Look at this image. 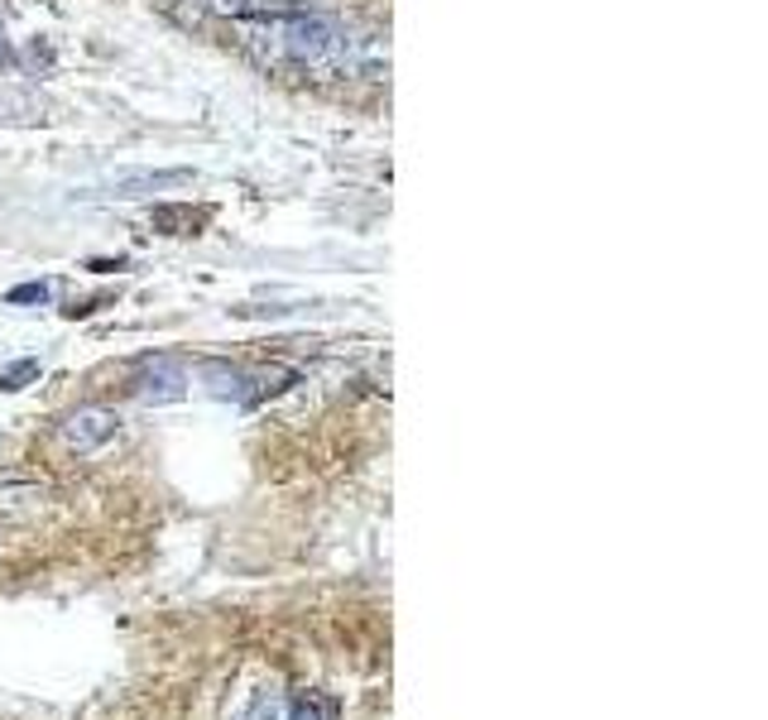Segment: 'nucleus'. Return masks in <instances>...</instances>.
Returning <instances> with one entry per match:
<instances>
[{
  "mask_svg": "<svg viewBox=\"0 0 768 720\" xmlns=\"http://www.w3.org/2000/svg\"><path fill=\"white\" fill-rule=\"evenodd\" d=\"M336 711H332V701H327V696H303V701H293V706H288V720H332Z\"/></svg>",
  "mask_w": 768,
  "mask_h": 720,
  "instance_id": "obj_9",
  "label": "nucleus"
},
{
  "mask_svg": "<svg viewBox=\"0 0 768 720\" xmlns=\"http://www.w3.org/2000/svg\"><path fill=\"white\" fill-rule=\"evenodd\" d=\"M212 10H221V15H231V20H255L269 10V0H207Z\"/></svg>",
  "mask_w": 768,
  "mask_h": 720,
  "instance_id": "obj_10",
  "label": "nucleus"
},
{
  "mask_svg": "<svg viewBox=\"0 0 768 720\" xmlns=\"http://www.w3.org/2000/svg\"><path fill=\"white\" fill-rule=\"evenodd\" d=\"M192 183V168H135V173H116L106 183V197H154V192L168 188H188Z\"/></svg>",
  "mask_w": 768,
  "mask_h": 720,
  "instance_id": "obj_4",
  "label": "nucleus"
},
{
  "mask_svg": "<svg viewBox=\"0 0 768 720\" xmlns=\"http://www.w3.org/2000/svg\"><path fill=\"white\" fill-rule=\"evenodd\" d=\"M48 120V101L29 87H0V125H39Z\"/></svg>",
  "mask_w": 768,
  "mask_h": 720,
  "instance_id": "obj_5",
  "label": "nucleus"
},
{
  "mask_svg": "<svg viewBox=\"0 0 768 720\" xmlns=\"http://www.w3.org/2000/svg\"><path fill=\"white\" fill-rule=\"evenodd\" d=\"M130 394H135L140 404H178L188 394V375L178 360L144 356L135 365V380H130Z\"/></svg>",
  "mask_w": 768,
  "mask_h": 720,
  "instance_id": "obj_1",
  "label": "nucleus"
},
{
  "mask_svg": "<svg viewBox=\"0 0 768 720\" xmlns=\"http://www.w3.org/2000/svg\"><path fill=\"white\" fill-rule=\"evenodd\" d=\"M5 303H15V308H24V303H48V284H20V288H10L5 293Z\"/></svg>",
  "mask_w": 768,
  "mask_h": 720,
  "instance_id": "obj_11",
  "label": "nucleus"
},
{
  "mask_svg": "<svg viewBox=\"0 0 768 720\" xmlns=\"http://www.w3.org/2000/svg\"><path fill=\"white\" fill-rule=\"evenodd\" d=\"M29 380H39V360H15V365H5L0 370V389L5 394H15V389H24Z\"/></svg>",
  "mask_w": 768,
  "mask_h": 720,
  "instance_id": "obj_8",
  "label": "nucleus"
},
{
  "mask_svg": "<svg viewBox=\"0 0 768 720\" xmlns=\"http://www.w3.org/2000/svg\"><path fill=\"white\" fill-rule=\"evenodd\" d=\"M154 221H159V226H188V236H192V231H197V221H202V216L178 212V207H164V212H154ZM173 236H183V231H173Z\"/></svg>",
  "mask_w": 768,
  "mask_h": 720,
  "instance_id": "obj_12",
  "label": "nucleus"
},
{
  "mask_svg": "<svg viewBox=\"0 0 768 720\" xmlns=\"http://www.w3.org/2000/svg\"><path fill=\"white\" fill-rule=\"evenodd\" d=\"M10 63V44H5V34H0V68Z\"/></svg>",
  "mask_w": 768,
  "mask_h": 720,
  "instance_id": "obj_13",
  "label": "nucleus"
},
{
  "mask_svg": "<svg viewBox=\"0 0 768 720\" xmlns=\"http://www.w3.org/2000/svg\"><path fill=\"white\" fill-rule=\"evenodd\" d=\"M245 720H288V701L279 687H260L245 706Z\"/></svg>",
  "mask_w": 768,
  "mask_h": 720,
  "instance_id": "obj_7",
  "label": "nucleus"
},
{
  "mask_svg": "<svg viewBox=\"0 0 768 720\" xmlns=\"http://www.w3.org/2000/svg\"><path fill=\"white\" fill-rule=\"evenodd\" d=\"M48 500V485L39 480H24V485H0V514H29Z\"/></svg>",
  "mask_w": 768,
  "mask_h": 720,
  "instance_id": "obj_6",
  "label": "nucleus"
},
{
  "mask_svg": "<svg viewBox=\"0 0 768 720\" xmlns=\"http://www.w3.org/2000/svg\"><path fill=\"white\" fill-rule=\"evenodd\" d=\"M197 380L212 399L221 404H255V375L240 365H226V360H202L197 365Z\"/></svg>",
  "mask_w": 768,
  "mask_h": 720,
  "instance_id": "obj_3",
  "label": "nucleus"
},
{
  "mask_svg": "<svg viewBox=\"0 0 768 720\" xmlns=\"http://www.w3.org/2000/svg\"><path fill=\"white\" fill-rule=\"evenodd\" d=\"M116 428H120V413H116V408L87 404V408H77V413H68L63 423H58V437H63L68 452L87 456V452L101 447V442H111Z\"/></svg>",
  "mask_w": 768,
  "mask_h": 720,
  "instance_id": "obj_2",
  "label": "nucleus"
}]
</instances>
